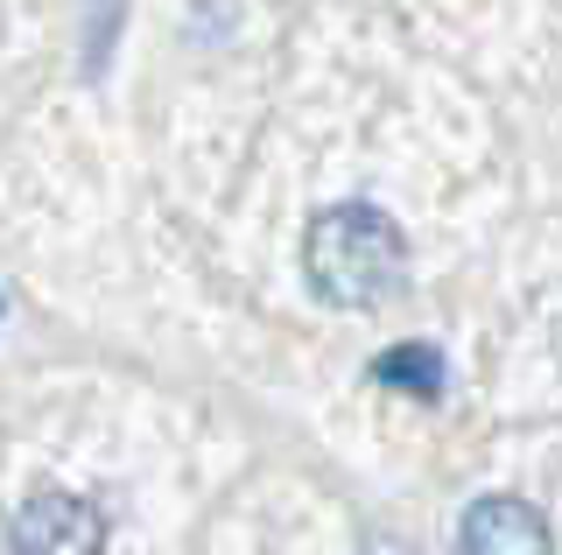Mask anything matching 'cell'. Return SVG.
<instances>
[{
	"label": "cell",
	"mask_w": 562,
	"mask_h": 555,
	"mask_svg": "<svg viewBox=\"0 0 562 555\" xmlns=\"http://www.w3.org/2000/svg\"><path fill=\"white\" fill-rule=\"evenodd\" d=\"M8 555H105V513L85 492L43 485L8 520Z\"/></svg>",
	"instance_id": "cell-2"
},
{
	"label": "cell",
	"mask_w": 562,
	"mask_h": 555,
	"mask_svg": "<svg viewBox=\"0 0 562 555\" xmlns=\"http://www.w3.org/2000/svg\"><path fill=\"white\" fill-rule=\"evenodd\" d=\"M457 555H555L549 520L514 492H485L471 499L464 528H457Z\"/></svg>",
	"instance_id": "cell-3"
},
{
	"label": "cell",
	"mask_w": 562,
	"mask_h": 555,
	"mask_svg": "<svg viewBox=\"0 0 562 555\" xmlns=\"http://www.w3.org/2000/svg\"><path fill=\"white\" fill-rule=\"evenodd\" d=\"M373 380L380 387H394V394H408V401H443V387H450V366H443V352L436 344H394V352H380L373 359Z\"/></svg>",
	"instance_id": "cell-4"
},
{
	"label": "cell",
	"mask_w": 562,
	"mask_h": 555,
	"mask_svg": "<svg viewBox=\"0 0 562 555\" xmlns=\"http://www.w3.org/2000/svg\"><path fill=\"white\" fill-rule=\"evenodd\" d=\"M303 274L324 303L373 309L408 282V239L380 204H324L303 233Z\"/></svg>",
	"instance_id": "cell-1"
},
{
	"label": "cell",
	"mask_w": 562,
	"mask_h": 555,
	"mask_svg": "<svg viewBox=\"0 0 562 555\" xmlns=\"http://www.w3.org/2000/svg\"><path fill=\"white\" fill-rule=\"evenodd\" d=\"M359 555H408V548H401V542H366Z\"/></svg>",
	"instance_id": "cell-5"
}]
</instances>
